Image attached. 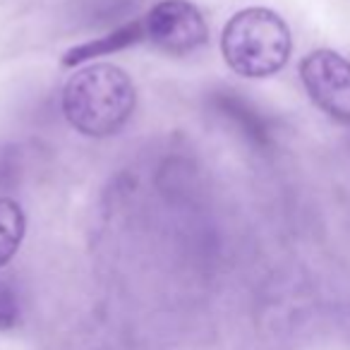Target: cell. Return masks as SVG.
<instances>
[{
  "label": "cell",
  "instance_id": "1",
  "mask_svg": "<svg viewBox=\"0 0 350 350\" xmlns=\"http://www.w3.org/2000/svg\"><path fill=\"white\" fill-rule=\"evenodd\" d=\"M135 103L137 92L130 75L108 63L77 70L63 92L65 118L87 137H111L120 132L135 113Z\"/></svg>",
  "mask_w": 350,
  "mask_h": 350
},
{
  "label": "cell",
  "instance_id": "2",
  "mask_svg": "<svg viewBox=\"0 0 350 350\" xmlns=\"http://www.w3.org/2000/svg\"><path fill=\"white\" fill-rule=\"evenodd\" d=\"M293 39L286 20L267 8H247L228 20L221 34V53L240 77L262 79L286 68Z\"/></svg>",
  "mask_w": 350,
  "mask_h": 350
},
{
  "label": "cell",
  "instance_id": "3",
  "mask_svg": "<svg viewBox=\"0 0 350 350\" xmlns=\"http://www.w3.org/2000/svg\"><path fill=\"white\" fill-rule=\"evenodd\" d=\"M300 79L319 111L350 125V60L329 49L312 51L300 63Z\"/></svg>",
  "mask_w": 350,
  "mask_h": 350
},
{
  "label": "cell",
  "instance_id": "4",
  "mask_svg": "<svg viewBox=\"0 0 350 350\" xmlns=\"http://www.w3.org/2000/svg\"><path fill=\"white\" fill-rule=\"evenodd\" d=\"M144 36L159 51L168 55H187L206 44L209 29L192 3L163 0L144 17Z\"/></svg>",
  "mask_w": 350,
  "mask_h": 350
},
{
  "label": "cell",
  "instance_id": "5",
  "mask_svg": "<svg viewBox=\"0 0 350 350\" xmlns=\"http://www.w3.org/2000/svg\"><path fill=\"white\" fill-rule=\"evenodd\" d=\"M144 20H135V22H127L122 25L120 29L111 31V34L101 36L96 41H87L82 46H75L72 51H68L63 58V65L65 68H75V65H82L87 60L96 58V55H111L116 51H122V49H130V46L139 44L144 41Z\"/></svg>",
  "mask_w": 350,
  "mask_h": 350
},
{
  "label": "cell",
  "instance_id": "6",
  "mask_svg": "<svg viewBox=\"0 0 350 350\" xmlns=\"http://www.w3.org/2000/svg\"><path fill=\"white\" fill-rule=\"evenodd\" d=\"M27 230L25 211L17 202L0 200V267H5L17 254Z\"/></svg>",
  "mask_w": 350,
  "mask_h": 350
},
{
  "label": "cell",
  "instance_id": "7",
  "mask_svg": "<svg viewBox=\"0 0 350 350\" xmlns=\"http://www.w3.org/2000/svg\"><path fill=\"white\" fill-rule=\"evenodd\" d=\"M20 321V302L10 286L0 278V331H10Z\"/></svg>",
  "mask_w": 350,
  "mask_h": 350
}]
</instances>
